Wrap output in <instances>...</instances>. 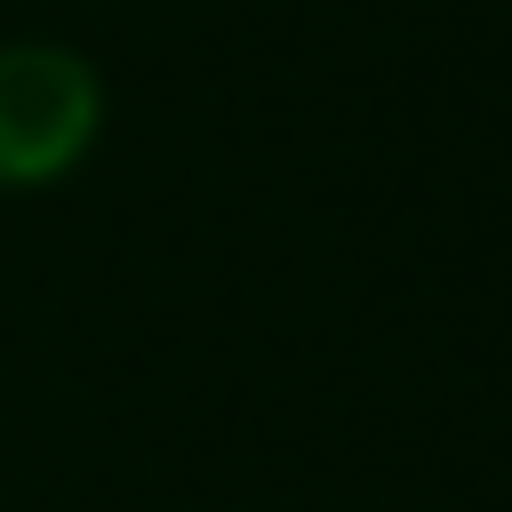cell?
Masks as SVG:
<instances>
[{
    "label": "cell",
    "mask_w": 512,
    "mask_h": 512,
    "mask_svg": "<svg viewBox=\"0 0 512 512\" xmlns=\"http://www.w3.org/2000/svg\"><path fill=\"white\" fill-rule=\"evenodd\" d=\"M96 72L72 48H0V184L64 176L96 136Z\"/></svg>",
    "instance_id": "cell-1"
}]
</instances>
